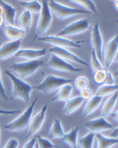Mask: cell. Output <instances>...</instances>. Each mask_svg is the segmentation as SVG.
Masks as SVG:
<instances>
[{
	"label": "cell",
	"mask_w": 118,
	"mask_h": 148,
	"mask_svg": "<svg viewBox=\"0 0 118 148\" xmlns=\"http://www.w3.org/2000/svg\"><path fill=\"white\" fill-rule=\"evenodd\" d=\"M80 92V97L83 98V100H89L90 99L92 96H93V93H92V91L89 88H83L82 89Z\"/></svg>",
	"instance_id": "35"
},
{
	"label": "cell",
	"mask_w": 118,
	"mask_h": 148,
	"mask_svg": "<svg viewBox=\"0 0 118 148\" xmlns=\"http://www.w3.org/2000/svg\"><path fill=\"white\" fill-rule=\"evenodd\" d=\"M118 88L117 85L114 84V85H102L101 86L98 90L96 91L95 95L104 97V96L109 95L111 94H114V92H117Z\"/></svg>",
	"instance_id": "29"
},
{
	"label": "cell",
	"mask_w": 118,
	"mask_h": 148,
	"mask_svg": "<svg viewBox=\"0 0 118 148\" xmlns=\"http://www.w3.org/2000/svg\"><path fill=\"white\" fill-rule=\"evenodd\" d=\"M20 5L24 7L26 10L29 11L30 13L33 12L34 14H39L41 12L42 5L38 1L32 0V1H20Z\"/></svg>",
	"instance_id": "27"
},
{
	"label": "cell",
	"mask_w": 118,
	"mask_h": 148,
	"mask_svg": "<svg viewBox=\"0 0 118 148\" xmlns=\"http://www.w3.org/2000/svg\"><path fill=\"white\" fill-rule=\"evenodd\" d=\"M83 102V99L80 96L74 97L73 98H70L66 101L64 107L62 112L65 115H71L73 112L80 108Z\"/></svg>",
	"instance_id": "19"
},
{
	"label": "cell",
	"mask_w": 118,
	"mask_h": 148,
	"mask_svg": "<svg viewBox=\"0 0 118 148\" xmlns=\"http://www.w3.org/2000/svg\"><path fill=\"white\" fill-rule=\"evenodd\" d=\"M5 35L11 41L21 40L25 36L26 32L21 28L16 27L14 26L5 25L3 28Z\"/></svg>",
	"instance_id": "17"
},
{
	"label": "cell",
	"mask_w": 118,
	"mask_h": 148,
	"mask_svg": "<svg viewBox=\"0 0 118 148\" xmlns=\"http://www.w3.org/2000/svg\"><path fill=\"white\" fill-rule=\"evenodd\" d=\"M18 113H21V110H6L0 108V115H14Z\"/></svg>",
	"instance_id": "39"
},
{
	"label": "cell",
	"mask_w": 118,
	"mask_h": 148,
	"mask_svg": "<svg viewBox=\"0 0 118 148\" xmlns=\"http://www.w3.org/2000/svg\"><path fill=\"white\" fill-rule=\"evenodd\" d=\"M0 98H2V100L6 101L8 99V96L6 95L5 90L4 86L2 82V77H1V70H0Z\"/></svg>",
	"instance_id": "37"
},
{
	"label": "cell",
	"mask_w": 118,
	"mask_h": 148,
	"mask_svg": "<svg viewBox=\"0 0 118 148\" xmlns=\"http://www.w3.org/2000/svg\"><path fill=\"white\" fill-rule=\"evenodd\" d=\"M52 70H58V71H64L69 73H78L80 72L82 69L76 68L73 65L67 63L66 60H63L61 58L58 57L57 55L51 54L49 61L46 64Z\"/></svg>",
	"instance_id": "10"
},
{
	"label": "cell",
	"mask_w": 118,
	"mask_h": 148,
	"mask_svg": "<svg viewBox=\"0 0 118 148\" xmlns=\"http://www.w3.org/2000/svg\"><path fill=\"white\" fill-rule=\"evenodd\" d=\"M64 132L62 129L61 121L57 118H55L54 119L53 125H51V129L49 130V138L51 139L61 138L64 136Z\"/></svg>",
	"instance_id": "26"
},
{
	"label": "cell",
	"mask_w": 118,
	"mask_h": 148,
	"mask_svg": "<svg viewBox=\"0 0 118 148\" xmlns=\"http://www.w3.org/2000/svg\"><path fill=\"white\" fill-rule=\"evenodd\" d=\"M114 77H113V75L110 73V72L108 73V76H107L106 79V82H105V84L104 85H114Z\"/></svg>",
	"instance_id": "40"
},
{
	"label": "cell",
	"mask_w": 118,
	"mask_h": 148,
	"mask_svg": "<svg viewBox=\"0 0 118 148\" xmlns=\"http://www.w3.org/2000/svg\"><path fill=\"white\" fill-rule=\"evenodd\" d=\"M46 111H47V105H44L41 110L37 114H36L33 118H31L29 124V130L27 134L26 135V138L34 136V134H36L40 130L45 121Z\"/></svg>",
	"instance_id": "11"
},
{
	"label": "cell",
	"mask_w": 118,
	"mask_h": 148,
	"mask_svg": "<svg viewBox=\"0 0 118 148\" xmlns=\"http://www.w3.org/2000/svg\"><path fill=\"white\" fill-rule=\"evenodd\" d=\"M43 65V60L36 59V60H28L25 62L13 63L12 68L20 78L23 79L32 76Z\"/></svg>",
	"instance_id": "3"
},
{
	"label": "cell",
	"mask_w": 118,
	"mask_h": 148,
	"mask_svg": "<svg viewBox=\"0 0 118 148\" xmlns=\"http://www.w3.org/2000/svg\"><path fill=\"white\" fill-rule=\"evenodd\" d=\"M91 43L93 45V50L95 53L98 60L101 61L102 59L103 40L98 23L93 26L91 31Z\"/></svg>",
	"instance_id": "12"
},
{
	"label": "cell",
	"mask_w": 118,
	"mask_h": 148,
	"mask_svg": "<svg viewBox=\"0 0 118 148\" xmlns=\"http://www.w3.org/2000/svg\"><path fill=\"white\" fill-rule=\"evenodd\" d=\"M91 66H92L93 72L96 71V70L103 69L102 62L98 60L96 55H95V51L93 50L92 51V54H91Z\"/></svg>",
	"instance_id": "33"
},
{
	"label": "cell",
	"mask_w": 118,
	"mask_h": 148,
	"mask_svg": "<svg viewBox=\"0 0 118 148\" xmlns=\"http://www.w3.org/2000/svg\"><path fill=\"white\" fill-rule=\"evenodd\" d=\"M84 127L86 128L90 132L95 134L99 133L105 130H110L114 128V125L105 119L104 117H99L95 119H92L84 124Z\"/></svg>",
	"instance_id": "13"
},
{
	"label": "cell",
	"mask_w": 118,
	"mask_h": 148,
	"mask_svg": "<svg viewBox=\"0 0 118 148\" xmlns=\"http://www.w3.org/2000/svg\"><path fill=\"white\" fill-rule=\"evenodd\" d=\"M32 20L31 13L27 10H25L18 18V22L21 29L24 30L26 33L29 32L32 25Z\"/></svg>",
	"instance_id": "25"
},
{
	"label": "cell",
	"mask_w": 118,
	"mask_h": 148,
	"mask_svg": "<svg viewBox=\"0 0 118 148\" xmlns=\"http://www.w3.org/2000/svg\"><path fill=\"white\" fill-rule=\"evenodd\" d=\"M79 127H75L71 129L68 133L64 134L61 138V141L68 144L71 148H77V140H78Z\"/></svg>",
	"instance_id": "22"
},
{
	"label": "cell",
	"mask_w": 118,
	"mask_h": 148,
	"mask_svg": "<svg viewBox=\"0 0 118 148\" xmlns=\"http://www.w3.org/2000/svg\"><path fill=\"white\" fill-rule=\"evenodd\" d=\"M95 137V133L89 132L79 139L78 143L80 148H93Z\"/></svg>",
	"instance_id": "31"
},
{
	"label": "cell",
	"mask_w": 118,
	"mask_h": 148,
	"mask_svg": "<svg viewBox=\"0 0 118 148\" xmlns=\"http://www.w3.org/2000/svg\"><path fill=\"white\" fill-rule=\"evenodd\" d=\"M72 82H73L72 79H67L51 74L45 76L44 79L38 86H36V88L43 93L49 94L57 90L58 88H61V86L65 84Z\"/></svg>",
	"instance_id": "6"
},
{
	"label": "cell",
	"mask_w": 118,
	"mask_h": 148,
	"mask_svg": "<svg viewBox=\"0 0 118 148\" xmlns=\"http://www.w3.org/2000/svg\"><path fill=\"white\" fill-rule=\"evenodd\" d=\"M42 9L40 12L39 21H38L36 29V35L32 40L31 44L34 42L36 38L45 34L48 29L51 25V22L52 21V14L49 8V3L46 0L42 1Z\"/></svg>",
	"instance_id": "5"
},
{
	"label": "cell",
	"mask_w": 118,
	"mask_h": 148,
	"mask_svg": "<svg viewBox=\"0 0 118 148\" xmlns=\"http://www.w3.org/2000/svg\"><path fill=\"white\" fill-rule=\"evenodd\" d=\"M49 3V8L52 12V14L56 17L58 20H64L69 17L75 15V14H92L89 12L85 9H80V8H71L68 6L64 5L55 2L54 0L50 1Z\"/></svg>",
	"instance_id": "4"
},
{
	"label": "cell",
	"mask_w": 118,
	"mask_h": 148,
	"mask_svg": "<svg viewBox=\"0 0 118 148\" xmlns=\"http://www.w3.org/2000/svg\"><path fill=\"white\" fill-rule=\"evenodd\" d=\"M89 27V21L88 19L83 18L75 21L73 23H70L67 27L57 33V36L63 37L65 36L77 35L80 33L86 31Z\"/></svg>",
	"instance_id": "8"
},
{
	"label": "cell",
	"mask_w": 118,
	"mask_h": 148,
	"mask_svg": "<svg viewBox=\"0 0 118 148\" xmlns=\"http://www.w3.org/2000/svg\"><path fill=\"white\" fill-rule=\"evenodd\" d=\"M110 138H117V128L114 129L113 131V132L110 134Z\"/></svg>",
	"instance_id": "42"
},
{
	"label": "cell",
	"mask_w": 118,
	"mask_h": 148,
	"mask_svg": "<svg viewBox=\"0 0 118 148\" xmlns=\"http://www.w3.org/2000/svg\"><path fill=\"white\" fill-rule=\"evenodd\" d=\"M89 84V79L86 76H80L74 81V86L77 90L81 91L83 88H86Z\"/></svg>",
	"instance_id": "34"
},
{
	"label": "cell",
	"mask_w": 118,
	"mask_h": 148,
	"mask_svg": "<svg viewBox=\"0 0 118 148\" xmlns=\"http://www.w3.org/2000/svg\"><path fill=\"white\" fill-rule=\"evenodd\" d=\"M108 71L104 69L98 70L93 72V80L95 85L97 86H102L105 84L106 82L107 76H108Z\"/></svg>",
	"instance_id": "28"
},
{
	"label": "cell",
	"mask_w": 118,
	"mask_h": 148,
	"mask_svg": "<svg viewBox=\"0 0 118 148\" xmlns=\"http://www.w3.org/2000/svg\"><path fill=\"white\" fill-rule=\"evenodd\" d=\"M73 92V87L71 86L70 83L65 84L60 88V90L58 91L56 95L51 98V101H67L70 99L71 94Z\"/></svg>",
	"instance_id": "21"
},
{
	"label": "cell",
	"mask_w": 118,
	"mask_h": 148,
	"mask_svg": "<svg viewBox=\"0 0 118 148\" xmlns=\"http://www.w3.org/2000/svg\"><path fill=\"white\" fill-rule=\"evenodd\" d=\"M97 140V148H110L117 144V138H108L100 133H96L95 137Z\"/></svg>",
	"instance_id": "24"
},
{
	"label": "cell",
	"mask_w": 118,
	"mask_h": 148,
	"mask_svg": "<svg viewBox=\"0 0 118 148\" xmlns=\"http://www.w3.org/2000/svg\"><path fill=\"white\" fill-rule=\"evenodd\" d=\"M0 5L3 8L5 23H7V25L14 26L16 14L15 8L10 4L2 0H0Z\"/></svg>",
	"instance_id": "18"
},
{
	"label": "cell",
	"mask_w": 118,
	"mask_h": 148,
	"mask_svg": "<svg viewBox=\"0 0 118 148\" xmlns=\"http://www.w3.org/2000/svg\"><path fill=\"white\" fill-rule=\"evenodd\" d=\"M102 97L98 95H94L92 96L90 99H89V101L87 102V103L85 106V108L83 110V118L88 116L90 114L94 112L95 110H96L97 108L99 107V105L101 104L102 101Z\"/></svg>",
	"instance_id": "20"
},
{
	"label": "cell",
	"mask_w": 118,
	"mask_h": 148,
	"mask_svg": "<svg viewBox=\"0 0 118 148\" xmlns=\"http://www.w3.org/2000/svg\"><path fill=\"white\" fill-rule=\"evenodd\" d=\"M36 138H33L28 142L24 144L23 148H34L36 146Z\"/></svg>",
	"instance_id": "38"
},
{
	"label": "cell",
	"mask_w": 118,
	"mask_h": 148,
	"mask_svg": "<svg viewBox=\"0 0 118 148\" xmlns=\"http://www.w3.org/2000/svg\"><path fill=\"white\" fill-rule=\"evenodd\" d=\"M118 49V36L116 35L114 38L108 42L104 46L103 51V60L105 67L109 69L114 62V59L117 54Z\"/></svg>",
	"instance_id": "9"
},
{
	"label": "cell",
	"mask_w": 118,
	"mask_h": 148,
	"mask_svg": "<svg viewBox=\"0 0 118 148\" xmlns=\"http://www.w3.org/2000/svg\"><path fill=\"white\" fill-rule=\"evenodd\" d=\"M110 115H111V116L114 118V119L116 121H117V111H116L115 113H110Z\"/></svg>",
	"instance_id": "43"
},
{
	"label": "cell",
	"mask_w": 118,
	"mask_h": 148,
	"mask_svg": "<svg viewBox=\"0 0 118 148\" xmlns=\"http://www.w3.org/2000/svg\"><path fill=\"white\" fill-rule=\"evenodd\" d=\"M117 100V93H114L104 102L102 110H101L102 117L105 118V117L110 116V113H112L113 110L116 105Z\"/></svg>",
	"instance_id": "23"
},
{
	"label": "cell",
	"mask_w": 118,
	"mask_h": 148,
	"mask_svg": "<svg viewBox=\"0 0 118 148\" xmlns=\"http://www.w3.org/2000/svg\"><path fill=\"white\" fill-rule=\"evenodd\" d=\"M117 1H115L114 2V5H115V8H116V9L117 10Z\"/></svg>",
	"instance_id": "44"
},
{
	"label": "cell",
	"mask_w": 118,
	"mask_h": 148,
	"mask_svg": "<svg viewBox=\"0 0 118 148\" xmlns=\"http://www.w3.org/2000/svg\"><path fill=\"white\" fill-rule=\"evenodd\" d=\"M21 40L10 41L4 43L0 47V60H6L15 55L17 51L21 49Z\"/></svg>",
	"instance_id": "15"
},
{
	"label": "cell",
	"mask_w": 118,
	"mask_h": 148,
	"mask_svg": "<svg viewBox=\"0 0 118 148\" xmlns=\"http://www.w3.org/2000/svg\"><path fill=\"white\" fill-rule=\"evenodd\" d=\"M5 23L4 14H3V8L0 5V27H2Z\"/></svg>",
	"instance_id": "41"
},
{
	"label": "cell",
	"mask_w": 118,
	"mask_h": 148,
	"mask_svg": "<svg viewBox=\"0 0 118 148\" xmlns=\"http://www.w3.org/2000/svg\"><path fill=\"white\" fill-rule=\"evenodd\" d=\"M37 98H36L34 101L32 102L31 104L18 118H16L11 123L3 125L2 128L11 132H21V131L24 130L30 124L32 115L34 113V107L37 102Z\"/></svg>",
	"instance_id": "2"
},
{
	"label": "cell",
	"mask_w": 118,
	"mask_h": 148,
	"mask_svg": "<svg viewBox=\"0 0 118 148\" xmlns=\"http://www.w3.org/2000/svg\"><path fill=\"white\" fill-rule=\"evenodd\" d=\"M45 55H46V49L45 48L43 49H19L14 55V56L17 58H21L32 60H36L37 58L45 56Z\"/></svg>",
	"instance_id": "16"
},
{
	"label": "cell",
	"mask_w": 118,
	"mask_h": 148,
	"mask_svg": "<svg viewBox=\"0 0 118 148\" xmlns=\"http://www.w3.org/2000/svg\"><path fill=\"white\" fill-rule=\"evenodd\" d=\"M5 75L8 76L12 83V100L20 99L22 100L25 103H28L30 101V95L34 87L30 84L24 82L21 79L18 78V76H14V74L6 70Z\"/></svg>",
	"instance_id": "1"
},
{
	"label": "cell",
	"mask_w": 118,
	"mask_h": 148,
	"mask_svg": "<svg viewBox=\"0 0 118 148\" xmlns=\"http://www.w3.org/2000/svg\"><path fill=\"white\" fill-rule=\"evenodd\" d=\"M39 40L44 42L49 43L55 46L61 47V48H78L81 49L82 48V44L86 42V40H77L73 41L71 39H65L64 37L57 36H46L40 37L39 38Z\"/></svg>",
	"instance_id": "7"
},
{
	"label": "cell",
	"mask_w": 118,
	"mask_h": 148,
	"mask_svg": "<svg viewBox=\"0 0 118 148\" xmlns=\"http://www.w3.org/2000/svg\"><path fill=\"white\" fill-rule=\"evenodd\" d=\"M71 2L83 7L85 10L92 13V14H94V15L98 14V11H97L96 7H95V5L91 0H72Z\"/></svg>",
	"instance_id": "30"
},
{
	"label": "cell",
	"mask_w": 118,
	"mask_h": 148,
	"mask_svg": "<svg viewBox=\"0 0 118 148\" xmlns=\"http://www.w3.org/2000/svg\"><path fill=\"white\" fill-rule=\"evenodd\" d=\"M36 148H38V147H37V146H36Z\"/></svg>",
	"instance_id": "45"
},
{
	"label": "cell",
	"mask_w": 118,
	"mask_h": 148,
	"mask_svg": "<svg viewBox=\"0 0 118 148\" xmlns=\"http://www.w3.org/2000/svg\"><path fill=\"white\" fill-rule=\"evenodd\" d=\"M36 141H37V147L38 148H55L57 146H55V144L47 138H43L41 136H38L36 138Z\"/></svg>",
	"instance_id": "32"
},
{
	"label": "cell",
	"mask_w": 118,
	"mask_h": 148,
	"mask_svg": "<svg viewBox=\"0 0 118 148\" xmlns=\"http://www.w3.org/2000/svg\"><path fill=\"white\" fill-rule=\"evenodd\" d=\"M19 143L18 140L15 138H12L8 140L5 147L3 148H18Z\"/></svg>",
	"instance_id": "36"
},
{
	"label": "cell",
	"mask_w": 118,
	"mask_h": 148,
	"mask_svg": "<svg viewBox=\"0 0 118 148\" xmlns=\"http://www.w3.org/2000/svg\"><path fill=\"white\" fill-rule=\"evenodd\" d=\"M49 51H50V52H51V54L57 55L58 57L61 58H62L64 60H70V61H72V62L73 63L83 65V66H89L88 64H87L86 61H84L83 60L80 58L78 56L74 55L73 53L69 51L67 49H65L64 48L53 46L52 48H51V49H49Z\"/></svg>",
	"instance_id": "14"
}]
</instances>
